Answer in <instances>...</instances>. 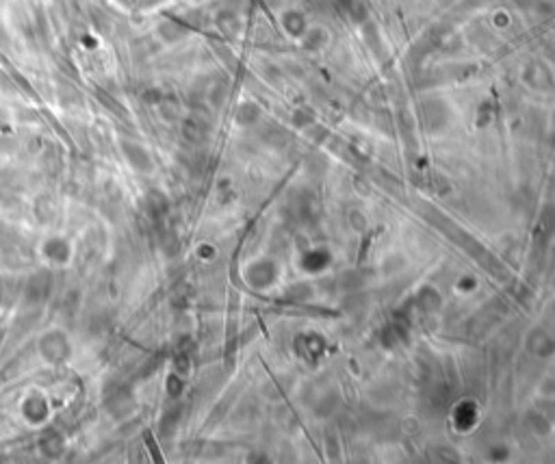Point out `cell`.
Segmentation results:
<instances>
[{
  "label": "cell",
  "instance_id": "obj_2",
  "mask_svg": "<svg viewBox=\"0 0 555 464\" xmlns=\"http://www.w3.org/2000/svg\"><path fill=\"white\" fill-rule=\"evenodd\" d=\"M48 341L50 345H42V354L48 356V361L50 363H59L63 358H67V354H69V343H67V338L63 332H48Z\"/></svg>",
  "mask_w": 555,
  "mask_h": 464
},
{
  "label": "cell",
  "instance_id": "obj_1",
  "mask_svg": "<svg viewBox=\"0 0 555 464\" xmlns=\"http://www.w3.org/2000/svg\"><path fill=\"white\" fill-rule=\"evenodd\" d=\"M42 254L52 267H67L72 260V243L63 237H48L42 243Z\"/></svg>",
  "mask_w": 555,
  "mask_h": 464
}]
</instances>
